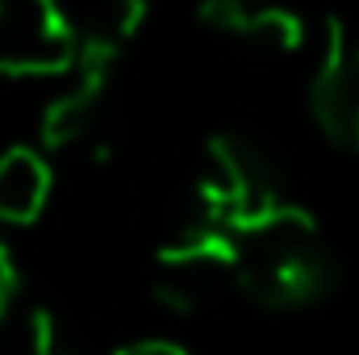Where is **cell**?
Listing matches in <instances>:
<instances>
[{
    "instance_id": "obj_1",
    "label": "cell",
    "mask_w": 359,
    "mask_h": 355,
    "mask_svg": "<svg viewBox=\"0 0 359 355\" xmlns=\"http://www.w3.org/2000/svg\"><path fill=\"white\" fill-rule=\"evenodd\" d=\"M226 239L234 260V288H243L259 305H313L330 284L334 267L322 247L318 222L292 201H280L259 222Z\"/></svg>"
},
{
    "instance_id": "obj_2",
    "label": "cell",
    "mask_w": 359,
    "mask_h": 355,
    "mask_svg": "<svg viewBox=\"0 0 359 355\" xmlns=\"http://www.w3.org/2000/svg\"><path fill=\"white\" fill-rule=\"evenodd\" d=\"M284 196L276 192L268 163L238 138L217 134L205 142L196 168V222L234 234L251 222L271 213Z\"/></svg>"
},
{
    "instance_id": "obj_3",
    "label": "cell",
    "mask_w": 359,
    "mask_h": 355,
    "mask_svg": "<svg viewBox=\"0 0 359 355\" xmlns=\"http://www.w3.org/2000/svg\"><path fill=\"white\" fill-rule=\"evenodd\" d=\"M76 63V21L63 0H0V80H63Z\"/></svg>"
},
{
    "instance_id": "obj_4",
    "label": "cell",
    "mask_w": 359,
    "mask_h": 355,
    "mask_svg": "<svg viewBox=\"0 0 359 355\" xmlns=\"http://www.w3.org/2000/svg\"><path fill=\"white\" fill-rule=\"evenodd\" d=\"M113 72H117V59H104V55H92L84 46H76V63L63 76L67 84L46 100L42 121H38L46 151H72L80 142H96L100 117L109 105Z\"/></svg>"
},
{
    "instance_id": "obj_5",
    "label": "cell",
    "mask_w": 359,
    "mask_h": 355,
    "mask_svg": "<svg viewBox=\"0 0 359 355\" xmlns=\"http://www.w3.org/2000/svg\"><path fill=\"white\" fill-rule=\"evenodd\" d=\"M196 21L264 55H297L309 42L305 17L271 0H201Z\"/></svg>"
},
{
    "instance_id": "obj_6",
    "label": "cell",
    "mask_w": 359,
    "mask_h": 355,
    "mask_svg": "<svg viewBox=\"0 0 359 355\" xmlns=\"http://www.w3.org/2000/svg\"><path fill=\"white\" fill-rule=\"evenodd\" d=\"M351 34L339 17L322 21L318 34V63L309 76V113L318 121V130L343 147L347 138V63H351Z\"/></svg>"
},
{
    "instance_id": "obj_7",
    "label": "cell",
    "mask_w": 359,
    "mask_h": 355,
    "mask_svg": "<svg viewBox=\"0 0 359 355\" xmlns=\"http://www.w3.org/2000/svg\"><path fill=\"white\" fill-rule=\"evenodd\" d=\"M55 192V168L38 147H8L0 155V230L34 226Z\"/></svg>"
},
{
    "instance_id": "obj_8",
    "label": "cell",
    "mask_w": 359,
    "mask_h": 355,
    "mask_svg": "<svg viewBox=\"0 0 359 355\" xmlns=\"http://www.w3.org/2000/svg\"><path fill=\"white\" fill-rule=\"evenodd\" d=\"M147 17H151V0H96L88 17L76 25V46L121 63L130 42L142 34Z\"/></svg>"
},
{
    "instance_id": "obj_9",
    "label": "cell",
    "mask_w": 359,
    "mask_h": 355,
    "mask_svg": "<svg viewBox=\"0 0 359 355\" xmlns=\"http://www.w3.org/2000/svg\"><path fill=\"white\" fill-rule=\"evenodd\" d=\"M29 343H34V355H84V343L76 339V330L50 309H38Z\"/></svg>"
},
{
    "instance_id": "obj_10",
    "label": "cell",
    "mask_w": 359,
    "mask_h": 355,
    "mask_svg": "<svg viewBox=\"0 0 359 355\" xmlns=\"http://www.w3.org/2000/svg\"><path fill=\"white\" fill-rule=\"evenodd\" d=\"M343 151L359 155V42H351V63H347V138Z\"/></svg>"
},
{
    "instance_id": "obj_11",
    "label": "cell",
    "mask_w": 359,
    "mask_h": 355,
    "mask_svg": "<svg viewBox=\"0 0 359 355\" xmlns=\"http://www.w3.org/2000/svg\"><path fill=\"white\" fill-rule=\"evenodd\" d=\"M117 355H184L176 343H163V339H147V343H134V347H121Z\"/></svg>"
}]
</instances>
